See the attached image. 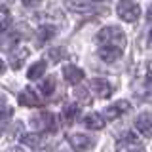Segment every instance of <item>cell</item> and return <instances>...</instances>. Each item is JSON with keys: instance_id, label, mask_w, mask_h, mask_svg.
Wrapping results in <instances>:
<instances>
[{"instance_id": "cell-2", "label": "cell", "mask_w": 152, "mask_h": 152, "mask_svg": "<svg viewBox=\"0 0 152 152\" xmlns=\"http://www.w3.org/2000/svg\"><path fill=\"white\" fill-rule=\"evenodd\" d=\"M116 13L126 23H135L141 15V6L135 0H120L116 6Z\"/></svg>"}, {"instance_id": "cell-3", "label": "cell", "mask_w": 152, "mask_h": 152, "mask_svg": "<svg viewBox=\"0 0 152 152\" xmlns=\"http://www.w3.org/2000/svg\"><path fill=\"white\" fill-rule=\"evenodd\" d=\"M31 126L36 131H53L57 127V122H55V116L51 112H40L36 116H32Z\"/></svg>"}, {"instance_id": "cell-28", "label": "cell", "mask_w": 152, "mask_h": 152, "mask_svg": "<svg viewBox=\"0 0 152 152\" xmlns=\"http://www.w3.org/2000/svg\"><path fill=\"white\" fill-rule=\"evenodd\" d=\"M137 152H142V150H137Z\"/></svg>"}, {"instance_id": "cell-9", "label": "cell", "mask_w": 152, "mask_h": 152, "mask_svg": "<svg viewBox=\"0 0 152 152\" xmlns=\"http://www.w3.org/2000/svg\"><path fill=\"white\" fill-rule=\"evenodd\" d=\"M124 50L120 48H112V46H101L99 48V57L104 61V63H114V61H118L122 57Z\"/></svg>"}, {"instance_id": "cell-12", "label": "cell", "mask_w": 152, "mask_h": 152, "mask_svg": "<svg viewBox=\"0 0 152 152\" xmlns=\"http://www.w3.org/2000/svg\"><path fill=\"white\" fill-rule=\"evenodd\" d=\"M84 126L88 127V129H103L104 127V120L101 114L97 112H89L84 116Z\"/></svg>"}, {"instance_id": "cell-20", "label": "cell", "mask_w": 152, "mask_h": 152, "mask_svg": "<svg viewBox=\"0 0 152 152\" xmlns=\"http://www.w3.org/2000/svg\"><path fill=\"white\" fill-rule=\"evenodd\" d=\"M23 142L27 146H38L42 142V137L36 135V133H28V135H23Z\"/></svg>"}, {"instance_id": "cell-18", "label": "cell", "mask_w": 152, "mask_h": 152, "mask_svg": "<svg viewBox=\"0 0 152 152\" xmlns=\"http://www.w3.org/2000/svg\"><path fill=\"white\" fill-rule=\"evenodd\" d=\"M17 34L13 32V34H10L6 38H2V42H0V48H2L4 51H13V46H15V42H17Z\"/></svg>"}, {"instance_id": "cell-5", "label": "cell", "mask_w": 152, "mask_h": 152, "mask_svg": "<svg viewBox=\"0 0 152 152\" xmlns=\"http://www.w3.org/2000/svg\"><path fill=\"white\" fill-rule=\"evenodd\" d=\"M69 145L72 146L76 152H84L88 150L89 146H93V139L88 135H84V133H72V135H69Z\"/></svg>"}, {"instance_id": "cell-1", "label": "cell", "mask_w": 152, "mask_h": 152, "mask_svg": "<svg viewBox=\"0 0 152 152\" xmlns=\"http://www.w3.org/2000/svg\"><path fill=\"white\" fill-rule=\"evenodd\" d=\"M97 40L101 42L103 46H112V48H120V50L126 48V34H124V31L116 25L101 28L99 34H97Z\"/></svg>"}, {"instance_id": "cell-22", "label": "cell", "mask_w": 152, "mask_h": 152, "mask_svg": "<svg viewBox=\"0 0 152 152\" xmlns=\"http://www.w3.org/2000/svg\"><path fill=\"white\" fill-rule=\"evenodd\" d=\"M146 91L148 97H152V61L146 63Z\"/></svg>"}, {"instance_id": "cell-16", "label": "cell", "mask_w": 152, "mask_h": 152, "mask_svg": "<svg viewBox=\"0 0 152 152\" xmlns=\"http://www.w3.org/2000/svg\"><path fill=\"white\" fill-rule=\"evenodd\" d=\"M44 72H46V61H38V63H34L31 69H28L27 76L31 80H38L40 76H44Z\"/></svg>"}, {"instance_id": "cell-4", "label": "cell", "mask_w": 152, "mask_h": 152, "mask_svg": "<svg viewBox=\"0 0 152 152\" xmlns=\"http://www.w3.org/2000/svg\"><path fill=\"white\" fill-rule=\"evenodd\" d=\"M129 108H131L129 101H124V99H120V101L108 104V107L104 108V116H107L108 120H116V118H120L122 114L129 112Z\"/></svg>"}, {"instance_id": "cell-25", "label": "cell", "mask_w": 152, "mask_h": 152, "mask_svg": "<svg viewBox=\"0 0 152 152\" xmlns=\"http://www.w3.org/2000/svg\"><path fill=\"white\" fill-rule=\"evenodd\" d=\"M146 17H148V21H152V6L148 8V15H146Z\"/></svg>"}, {"instance_id": "cell-29", "label": "cell", "mask_w": 152, "mask_h": 152, "mask_svg": "<svg viewBox=\"0 0 152 152\" xmlns=\"http://www.w3.org/2000/svg\"><path fill=\"white\" fill-rule=\"evenodd\" d=\"M97 2H101V0H97Z\"/></svg>"}, {"instance_id": "cell-13", "label": "cell", "mask_w": 152, "mask_h": 152, "mask_svg": "<svg viewBox=\"0 0 152 152\" xmlns=\"http://www.w3.org/2000/svg\"><path fill=\"white\" fill-rule=\"evenodd\" d=\"M78 114H80V107H78V104H66V107H63L61 118H63L65 124H72Z\"/></svg>"}, {"instance_id": "cell-10", "label": "cell", "mask_w": 152, "mask_h": 152, "mask_svg": "<svg viewBox=\"0 0 152 152\" xmlns=\"http://www.w3.org/2000/svg\"><path fill=\"white\" fill-rule=\"evenodd\" d=\"M19 104L21 107H40V97L36 95V91L27 88L19 93Z\"/></svg>"}, {"instance_id": "cell-24", "label": "cell", "mask_w": 152, "mask_h": 152, "mask_svg": "<svg viewBox=\"0 0 152 152\" xmlns=\"http://www.w3.org/2000/svg\"><path fill=\"white\" fill-rule=\"evenodd\" d=\"M23 4H25L27 8H38L42 4V0H21Z\"/></svg>"}, {"instance_id": "cell-17", "label": "cell", "mask_w": 152, "mask_h": 152, "mask_svg": "<svg viewBox=\"0 0 152 152\" xmlns=\"http://www.w3.org/2000/svg\"><path fill=\"white\" fill-rule=\"evenodd\" d=\"M40 89H42V93H44L46 97H50V95L55 91V76H48L44 82L40 84Z\"/></svg>"}, {"instance_id": "cell-27", "label": "cell", "mask_w": 152, "mask_h": 152, "mask_svg": "<svg viewBox=\"0 0 152 152\" xmlns=\"http://www.w3.org/2000/svg\"><path fill=\"white\" fill-rule=\"evenodd\" d=\"M44 152H50V150H44Z\"/></svg>"}, {"instance_id": "cell-7", "label": "cell", "mask_w": 152, "mask_h": 152, "mask_svg": "<svg viewBox=\"0 0 152 152\" xmlns=\"http://www.w3.org/2000/svg\"><path fill=\"white\" fill-rule=\"evenodd\" d=\"M135 127L141 135L152 137V112H141L135 118Z\"/></svg>"}, {"instance_id": "cell-6", "label": "cell", "mask_w": 152, "mask_h": 152, "mask_svg": "<svg viewBox=\"0 0 152 152\" xmlns=\"http://www.w3.org/2000/svg\"><path fill=\"white\" fill-rule=\"evenodd\" d=\"M91 91L97 95L99 99H107L112 95V84L104 78H93L91 80Z\"/></svg>"}, {"instance_id": "cell-14", "label": "cell", "mask_w": 152, "mask_h": 152, "mask_svg": "<svg viewBox=\"0 0 152 152\" xmlns=\"http://www.w3.org/2000/svg\"><path fill=\"white\" fill-rule=\"evenodd\" d=\"M65 4H66V8H69L70 12H78V13L88 12V10L91 8L89 0H65Z\"/></svg>"}, {"instance_id": "cell-26", "label": "cell", "mask_w": 152, "mask_h": 152, "mask_svg": "<svg viewBox=\"0 0 152 152\" xmlns=\"http://www.w3.org/2000/svg\"><path fill=\"white\" fill-rule=\"evenodd\" d=\"M2 70H4V65H2V61H0V72H2Z\"/></svg>"}, {"instance_id": "cell-23", "label": "cell", "mask_w": 152, "mask_h": 152, "mask_svg": "<svg viewBox=\"0 0 152 152\" xmlns=\"http://www.w3.org/2000/svg\"><path fill=\"white\" fill-rule=\"evenodd\" d=\"M48 55H50V59L53 61V63H57V61H61V57L65 55V51H63V48H51Z\"/></svg>"}, {"instance_id": "cell-11", "label": "cell", "mask_w": 152, "mask_h": 152, "mask_svg": "<svg viewBox=\"0 0 152 152\" xmlns=\"http://www.w3.org/2000/svg\"><path fill=\"white\" fill-rule=\"evenodd\" d=\"M27 57H28V50H27V48H17V50H13L12 51V61H10L12 69L13 70L21 69L23 63L27 61Z\"/></svg>"}, {"instance_id": "cell-19", "label": "cell", "mask_w": 152, "mask_h": 152, "mask_svg": "<svg viewBox=\"0 0 152 152\" xmlns=\"http://www.w3.org/2000/svg\"><path fill=\"white\" fill-rule=\"evenodd\" d=\"M10 23H12V19H10V13H8V10L0 8V34H2L4 31H8Z\"/></svg>"}, {"instance_id": "cell-15", "label": "cell", "mask_w": 152, "mask_h": 152, "mask_svg": "<svg viewBox=\"0 0 152 152\" xmlns=\"http://www.w3.org/2000/svg\"><path fill=\"white\" fill-rule=\"evenodd\" d=\"M53 36H55V27H51V25H42L36 31V38H38L40 44H44V42H48L50 38H53Z\"/></svg>"}, {"instance_id": "cell-21", "label": "cell", "mask_w": 152, "mask_h": 152, "mask_svg": "<svg viewBox=\"0 0 152 152\" xmlns=\"http://www.w3.org/2000/svg\"><path fill=\"white\" fill-rule=\"evenodd\" d=\"M74 95H76V99H78V101H82V103H91V97H89V91H88L86 88H76Z\"/></svg>"}, {"instance_id": "cell-8", "label": "cell", "mask_w": 152, "mask_h": 152, "mask_svg": "<svg viewBox=\"0 0 152 152\" xmlns=\"http://www.w3.org/2000/svg\"><path fill=\"white\" fill-rule=\"evenodd\" d=\"M63 76L69 84H80L84 80V70L78 69L76 65H65L63 66Z\"/></svg>"}]
</instances>
